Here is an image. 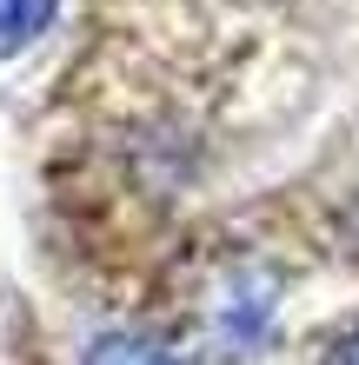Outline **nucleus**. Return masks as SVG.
<instances>
[{
	"label": "nucleus",
	"mask_w": 359,
	"mask_h": 365,
	"mask_svg": "<svg viewBox=\"0 0 359 365\" xmlns=\"http://www.w3.org/2000/svg\"><path fill=\"white\" fill-rule=\"evenodd\" d=\"M280 286H273L266 272H233L226 279V292H220V312H213V332H220V346L226 352H253L266 339V326H273V299Z\"/></svg>",
	"instance_id": "f257e3e1"
},
{
	"label": "nucleus",
	"mask_w": 359,
	"mask_h": 365,
	"mask_svg": "<svg viewBox=\"0 0 359 365\" xmlns=\"http://www.w3.org/2000/svg\"><path fill=\"white\" fill-rule=\"evenodd\" d=\"M80 365H180V359L166 352L160 339H140V332H100Z\"/></svg>",
	"instance_id": "7ed1b4c3"
},
{
	"label": "nucleus",
	"mask_w": 359,
	"mask_h": 365,
	"mask_svg": "<svg viewBox=\"0 0 359 365\" xmlns=\"http://www.w3.org/2000/svg\"><path fill=\"white\" fill-rule=\"evenodd\" d=\"M326 365H359V332H346V339H340V346H333V352H326Z\"/></svg>",
	"instance_id": "20e7f679"
},
{
	"label": "nucleus",
	"mask_w": 359,
	"mask_h": 365,
	"mask_svg": "<svg viewBox=\"0 0 359 365\" xmlns=\"http://www.w3.org/2000/svg\"><path fill=\"white\" fill-rule=\"evenodd\" d=\"M54 14H60V0H0V60L27 53L54 27Z\"/></svg>",
	"instance_id": "f03ea898"
}]
</instances>
